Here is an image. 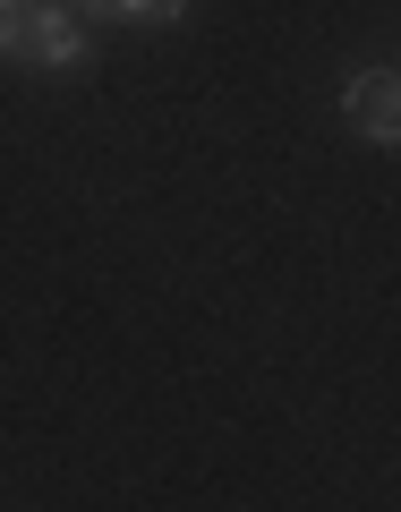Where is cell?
<instances>
[{"mask_svg": "<svg viewBox=\"0 0 401 512\" xmlns=\"http://www.w3.org/2000/svg\"><path fill=\"white\" fill-rule=\"evenodd\" d=\"M342 120L359 128L367 146H393V137H401V77L393 69H359L342 86Z\"/></svg>", "mask_w": 401, "mask_h": 512, "instance_id": "6da1fadb", "label": "cell"}, {"mask_svg": "<svg viewBox=\"0 0 401 512\" xmlns=\"http://www.w3.org/2000/svg\"><path fill=\"white\" fill-rule=\"evenodd\" d=\"M86 18H180L188 0H77Z\"/></svg>", "mask_w": 401, "mask_h": 512, "instance_id": "7a4b0ae2", "label": "cell"}]
</instances>
